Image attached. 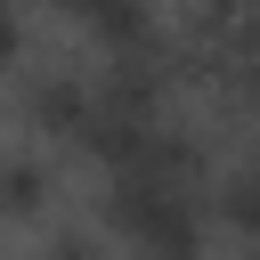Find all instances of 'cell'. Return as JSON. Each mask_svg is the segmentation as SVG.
Instances as JSON below:
<instances>
[{
    "label": "cell",
    "instance_id": "7a4b0ae2",
    "mask_svg": "<svg viewBox=\"0 0 260 260\" xmlns=\"http://www.w3.org/2000/svg\"><path fill=\"white\" fill-rule=\"evenodd\" d=\"M219 211H228L236 228H260V162H244V171L228 179V195H219Z\"/></svg>",
    "mask_w": 260,
    "mask_h": 260
},
{
    "label": "cell",
    "instance_id": "6da1fadb",
    "mask_svg": "<svg viewBox=\"0 0 260 260\" xmlns=\"http://www.w3.org/2000/svg\"><path fill=\"white\" fill-rule=\"evenodd\" d=\"M65 16H81L106 49H138L146 41V0H57Z\"/></svg>",
    "mask_w": 260,
    "mask_h": 260
}]
</instances>
